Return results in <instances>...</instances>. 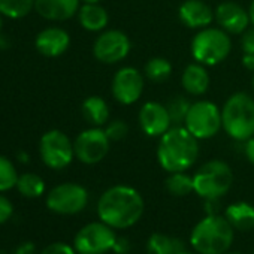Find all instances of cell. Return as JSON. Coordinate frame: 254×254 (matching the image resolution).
I'll return each mask as SVG.
<instances>
[{"instance_id":"1","label":"cell","mask_w":254,"mask_h":254,"mask_svg":"<svg viewBox=\"0 0 254 254\" xmlns=\"http://www.w3.org/2000/svg\"><path fill=\"white\" fill-rule=\"evenodd\" d=\"M145 209L144 199L130 186H114L103 191L97 202L100 221L112 229H127L136 224Z\"/></svg>"},{"instance_id":"2","label":"cell","mask_w":254,"mask_h":254,"mask_svg":"<svg viewBox=\"0 0 254 254\" xmlns=\"http://www.w3.org/2000/svg\"><path fill=\"white\" fill-rule=\"evenodd\" d=\"M197 138H194L184 126L171 127L163 136H160L157 159L166 172H186L197 160Z\"/></svg>"},{"instance_id":"3","label":"cell","mask_w":254,"mask_h":254,"mask_svg":"<svg viewBox=\"0 0 254 254\" xmlns=\"http://www.w3.org/2000/svg\"><path fill=\"white\" fill-rule=\"evenodd\" d=\"M233 230L226 217L208 214L191 230L190 244L199 254H224L233 242Z\"/></svg>"},{"instance_id":"4","label":"cell","mask_w":254,"mask_h":254,"mask_svg":"<svg viewBox=\"0 0 254 254\" xmlns=\"http://www.w3.org/2000/svg\"><path fill=\"white\" fill-rule=\"evenodd\" d=\"M224 132L235 141H248L254 136V99L247 93L232 94L223 109Z\"/></svg>"},{"instance_id":"5","label":"cell","mask_w":254,"mask_h":254,"mask_svg":"<svg viewBox=\"0 0 254 254\" xmlns=\"http://www.w3.org/2000/svg\"><path fill=\"white\" fill-rule=\"evenodd\" d=\"M232 183V169L223 160H209L202 165L193 175L194 193H197L205 200L223 197L230 190Z\"/></svg>"},{"instance_id":"6","label":"cell","mask_w":254,"mask_h":254,"mask_svg":"<svg viewBox=\"0 0 254 254\" xmlns=\"http://www.w3.org/2000/svg\"><path fill=\"white\" fill-rule=\"evenodd\" d=\"M232 50L229 33L223 29L205 27L191 41V56L203 66H215L227 59Z\"/></svg>"},{"instance_id":"7","label":"cell","mask_w":254,"mask_h":254,"mask_svg":"<svg viewBox=\"0 0 254 254\" xmlns=\"http://www.w3.org/2000/svg\"><path fill=\"white\" fill-rule=\"evenodd\" d=\"M184 127L197 139H209L223 127L221 111L209 100L194 102L189 109Z\"/></svg>"},{"instance_id":"8","label":"cell","mask_w":254,"mask_h":254,"mask_svg":"<svg viewBox=\"0 0 254 254\" xmlns=\"http://www.w3.org/2000/svg\"><path fill=\"white\" fill-rule=\"evenodd\" d=\"M117 235L111 226L103 221H94L84 226L73 239V248L79 254H105L114 248Z\"/></svg>"},{"instance_id":"9","label":"cell","mask_w":254,"mask_h":254,"mask_svg":"<svg viewBox=\"0 0 254 254\" xmlns=\"http://www.w3.org/2000/svg\"><path fill=\"white\" fill-rule=\"evenodd\" d=\"M39 153L42 162L56 171L64 169L69 166L75 157L73 144L69 136L62 130H50L41 138Z\"/></svg>"},{"instance_id":"10","label":"cell","mask_w":254,"mask_h":254,"mask_svg":"<svg viewBox=\"0 0 254 254\" xmlns=\"http://www.w3.org/2000/svg\"><path fill=\"white\" fill-rule=\"evenodd\" d=\"M88 202L85 187L75 183H64L54 187L47 196V206L62 215H73L81 212Z\"/></svg>"},{"instance_id":"11","label":"cell","mask_w":254,"mask_h":254,"mask_svg":"<svg viewBox=\"0 0 254 254\" xmlns=\"http://www.w3.org/2000/svg\"><path fill=\"white\" fill-rule=\"evenodd\" d=\"M109 142L111 139L106 136L103 129L91 127L76 136L73 142L75 157L85 165H96L109 153Z\"/></svg>"},{"instance_id":"12","label":"cell","mask_w":254,"mask_h":254,"mask_svg":"<svg viewBox=\"0 0 254 254\" xmlns=\"http://www.w3.org/2000/svg\"><path fill=\"white\" fill-rule=\"evenodd\" d=\"M132 42L121 30L103 32L93 45L94 57L105 64H115L124 60L130 53Z\"/></svg>"},{"instance_id":"13","label":"cell","mask_w":254,"mask_h":254,"mask_svg":"<svg viewBox=\"0 0 254 254\" xmlns=\"http://www.w3.org/2000/svg\"><path fill=\"white\" fill-rule=\"evenodd\" d=\"M144 76L135 67H121L112 79V96L121 105H133L144 93Z\"/></svg>"},{"instance_id":"14","label":"cell","mask_w":254,"mask_h":254,"mask_svg":"<svg viewBox=\"0 0 254 254\" xmlns=\"http://www.w3.org/2000/svg\"><path fill=\"white\" fill-rule=\"evenodd\" d=\"M141 130L151 138H160L171 129V115L165 105L159 102H147L142 105L139 115Z\"/></svg>"},{"instance_id":"15","label":"cell","mask_w":254,"mask_h":254,"mask_svg":"<svg viewBox=\"0 0 254 254\" xmlns=\"http://www.w3.org/2000/svg\"><path fill=\"white\" fill-rule=\"evenodd\" d=\"M215 20L226 33L241 35L250 26V14L235 2H223L215 9Z\"/></svg>"},{"instance_id":"16","label":"cell","mask_w":254,"mask_h":254,"mask_svg":"<svg viewBox=\"0 0 254 254\" xmlns=\"http://www.w3.org/2000/svg\"><path fill=\"white\" fill-rule=\"evenodd\" d=\"M36 50L45 57H59L66 53L70 45V36L60 27L44 29L36 36Z\"/></svg>"},{"instance_id":"17","label":"cell","mask_w":254,"mask_h":254,"mask_svg":"<svg viewBox=\"0 0 254 254\" xmlns=\"http://www.w3.org/2000/svg\"><path fill=\"white\" fill-rule=\"evenodd\" d=\"M178 15L189 29H205L215 18L212 9L202 0H186L180 6Z\"/></svg>"},{"instance_id":"18","label":"cell","mask_w":254,"mask_h":254,"mask_svg":"<svg viewBox=\"0 0 254 254\" xmlns=\"http://www.w3.org/2000/svg\"><path fill=\"white\" fill-rule=\"evenodd\" d=\"M36 12L50 21H64L79 11V0H35Z\"/></svg>"},{"instance_id":"19","label":"cell","mask_w":254,"mask_h":254,"mask_svg":"<svg viewBox=\"0 0 254 254\" xmlns=\"http://www.w3.org/2000/svg\"><path fill=\"white\" fill-rule=\"evenodd\" d=\"M181 84L184 90L191 96H202L209 87V75L203 64L191 63L189 64L181 76Z\"/></svg>"},{"instance_id":"20","label":"cell","mask_w":254,"mask_h":254,"mask_svg":"<svg viewBox=\"0 0 254 254\" xmlns=\"http://www.w3.org/2000/svg\"><path fill=\"white\" fill-rule=\"evenodd\" d=\"M79 24L88 32H102L109 23V15L99 3H84L78 11Z\"/></svg>"},{"instance_id":"21","label":"cell","mask_w":254,"mask_h":254,"mask_svg":"<svg viewBox=\"0 0 254 254\" xmlns=\"http://www.w3.org/2000/svg\"><path fill=\"white\" fill-rule=\"evenodd\" d=\"M224 217L236 230L254 229V206L247 202H236L226 208Z\"/></svg>"},{"instance_id":"22","label":"cell","mask_w":254,"mask_h":254,"mask_svg":"<svg viewBox=\"0 0 254 254\" xmlns=\"http://www.w3.org/2000/svg\"><path fill=\"white\" fill-rule=\"evenodd\" d=\"M82 114L93 127H102L109 120V106L105 99L99 96H90L82 103Z\"/></svg>"},{"instance_id":"23","label":"cell","mask_w":254,"mask_h":254,"mask_svg":"<svg viewBox=\"0 0 254 254\" xmlns=\"http://www.w3.org/2000/svg\"><path fill=\"white\" fill-rule=\"evenodd\" d=\"M148 254H178L184 251V244L165 233H153L147 244Z\"/></svg>"},{"instance_id":"24","label":"cell","mask_w":254,"mask_h":254,"mask_svg":"<svg viewBox=\"0 0 254 254\" xmlns=\"http://www.w3.org/2000/svg\"><path fill=\"white\" fill-rule=\"evenodd\" d=\"M166 190L174 196H187L194 191L193 187V177L187 175L186 172H172L165 181Z\"/></svg>"},{"instance_id":"25","label":"cell","mask_w":254,"mask_h":254,"mask_svg":"<svg viewBox=\"0 0 254 254\" xmlns=\"http://www.w3.org/2000/svg\"><path fill=\"white\" fill-rule=\"evenodd\" d=\"M17 189H18V191L24 197L35 199V197H39V196L44 194V191H45V183L36 174H23L18 178Z\"/></svg>"},{"instance_id":"26","label":"cell","mask_w":254,"mask_h":254,"mask_svg":"<svg viewBox=\"0 0 254 254\" xmlns=\"http://www.w3.org/2000/svg\"><path fill=\"white\" fill-rule=\"evenodd\" d=\"M172 73V64L163 57H153L145 64V76L153 82H163Z\"/></svg>"},{"instance_id":"27","label":"cell","mask_w":254,"mask_h":254,"mask_svg":"<svg viewBox=\"0 0 254 254\" xmlns=\"http://www.w3.org/2000/svg\"><path fill=\"white\" fill-rule=\"evenodd\" d=\"M32 8H35V0H0V14L9 18H23Z\"/></svg>"},{"instance_id":"28","label":"cell","mask_w":254,"mask_h":254,"mask_svg":"<svg viewBox=\"0 0 254 254\" xmlns=\"http://www.w3.org/2000/svg\"><path fill=\"white\" fill-rule=\"evenodd\" d=\"M18 178V172L12 162L5 156H0V191H8L17 187Z\"/></svg>"},{"instance_id":"29","label":"cell","mask_w":254,"mask_h":254,"mask_svg":"<svg viewBox=\"0 0 254 254\" xmlns=\"http://www.w3.org/2000/svg\"><path fill=\"white\" fill-rule=\"evenodd\" d=\"M191 103L181 97V96H175L174 99H171L166 105L168 111H169V115H171V120L172 123L178 124V123H184L186 121V117L189 114V109H190Z\"/></svg>"},{"instance_id":"30","label":"cell","mask_w":254,"mask_h":254,"mask_svg":"<svg viewBox=\"0 0 254 254\" xmlns=\"http://www.w3.org/2000/svg\"><path fill=\"white\" fill-rule=\"evenodd\" d=\"M103 130L111 141H121L127 136V133H129V126H127L126 121H123V120H114L106 124Z\"/></svg>"},{"instance_id":"31","label":"cell","mask_w":254,"mask_h":254,"mask_svg":"<svg viewBox=\"0 0 254 254\" xmlns=\"http://www.w3.org/2000/svg\"><path fill=\"white\" fill-rule=\"evenodd\" d=\"M41 254H76V250L64 242H54L45 247Z\"/></svg>"},{"instance_id":"32","label":"cell","mask_w":254,"mask_h":254,"mask_svg":"<svg viewBox=\"0 0 254 254\" xmlns=\"http://www.w3.org/2000/svg\"><path fill=\"white\" fill-rule=\"evenodd\" d=\"M12 212H14V206H12L11 200L0 194V226L11 218Z\"/></svg>"},{"instance_id":"33","label":"cell","mask_w":254,"mask_h":254,"mask_svg":"<svg viewBox=\"0 0 254 254\" xmlns=\"http://www.w3.org/2000/svg\"><path fill=\"white\" fill-rule=\"evenodd\" d=\"M242 50L244 54H254V27L247 29L242 35Z\"/></svg>"},{"instance_id":"34","label":"cell","mask_w":254,"mask_h":254,"mask_svg":"<svg viewBox=\"0 0 254 254\" xmlns=\"http://www.w3.org/2000/svg\"><path fill=\"white\" fill-rule=\"evenodd\" d=\"M117 254H127L130 251V244L126 238H117L115 244H114V248H112Z\"/></svg>"},{"instance_id":"35","label":"cell","mask_w":254,"mask_h":254,"mask_svg":"<svg viewBox=\"0 0 254 254\" xmlns=\"http://www.w3.org/2000/svg\"><path fill=\"white\" fill-rule=\"evenodd\" d=\"M244 153L248 159V162L251 165H254V136L250 138L248 141H245V147H244Z\"/></svg>"},{"instance_id":"36","label":"cell","mask_w":254,"mask_h":254,"mask_svg":"<svg viewBox=\"0 0 254 254\" xmlns=\"http://www.w3.org/2000/svg\"><path fill=\"white\" fill-rule=\"evenodd\" d=\"M14 254H35V245L32 242H24L17 247Z\"/></svg>"},{"instance_id":"37","label":"cell","mask_w":254,"mask_h":254,"mask_svg":"<svg viewBox=\"0 0 254 254\" xmlns=\"http://www.w3.org/2000/svg\"><path fill=\"white\" fill-rule=\"evenodd\" d=\"M242 64L245 66V69L254 72V54H244V57H242Z\"/></svg>"},{"instance_id":"38","label":"cell","mask_w":254,"mask_h":254,"mask_svg":"<svg viewBox=\"0 0 254 254\" xmlns=\"http://www.w3.org/2000/svg\"><path fill=\"white\" fill-rule=\"evenodd\" d=\"M248 14H250V21H251V24L254 26V0H253V2H251V5H250Z\"/></svg>"},{"instance_id":"39","label":"cell","mask_w":254,"mask_h":254,"mask_svg":"<svg viewBox=\"0 0 254 254\" xmlns=\"http://www.w3.org/2000/svg\"><path fill=\"white\" fill-rule=\"evenodd\" d=\"M18 159H21L23 162H27V154H24V153H21V154L18 156Z\"/></svg>"},{"instance_id":"40","label":"cell","mask_w":254,"mask_h":254,"mask_svg":"<svg viewBox=\"0 0 254 254\" xmlns=\"http://www.w3.org/2000/svg\"><path fill=\"white\" fill-rule=\"evenodd\" d=\"M82 2H85V3H99L100 0H82Z\"/></svg>"},{"instance_id":"41","label":"cell","mask_w":254,"mask_h":254,"mask_svg":"<svg viewBox=\"0 0 254 254\" xmlns=\"http://www.w3.org/2000/svg\"><path fill=\"white\" fill-rule=\"evenodd\" d=\"M224 254H242V253H236V251H226Z\"/></svg>"},{"instance_id":"42","label":"cell","mask_w":254,"mask_h":254,"mask_svg":"<svg viewBox=\"0 0 254 254\" xmlns=\"http://www.w3.org/2000/svg\"><path fill=\"white\" fill-rule=\"evenodd\" d=\"M178 254H193V253H189V251L184 250V251H181V253H178Z\"/></svg>"},{"instance_id":"43","label":"cell","mask_w":254,"mask_h":254,"mask_svg":"<svg viewBox=\"0 0 254 254\" xmlns=\"http://www.w3.org/2000/svg\"><path fill=\"white\" fill-rule=\"evenodd\" d=\"M0 30H2V17H0Z\"/></svg>"},{"instance_id":"44","label":"cell","mask_w":254,"mask_h":254,"mask_svg":"<svg viewBox=\"0 0 254 254\" xmlns=\"http://www.w3.org/2000/svg\"><path fill=\"white\" fill-rule=\"evenodd\" d=\"M253 88H254V72H253Z\"/></svg>"},{"instance_id":"45","label":"cell","mask_w":254,"mask_h":254,"mask_svg":"<svg viewBox=\"0 0 254 254\" xmlns=\"http://www.w3.org/2000/svg\"><path fill=\"white\" fill-rule=\"evenodd\" d=\"M0 254H3V253H2V251H0Z\"/></svg>"}]
</instances>
